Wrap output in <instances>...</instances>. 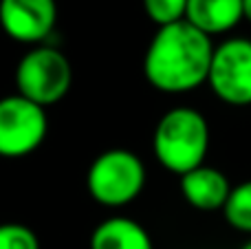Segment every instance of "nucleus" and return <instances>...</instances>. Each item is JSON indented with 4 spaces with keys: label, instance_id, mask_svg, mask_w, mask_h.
<instances>
[{
    "label": "nucleus",
    "instance_id": "obj_6",
    "mask_svg": "<svg viewBox=\"0 0 251 249\" xmlns=\"http://www.w3.org/2000/svg\"><path fill=\"white\" fill-rule=\"evenodd\" d=\"M207 84L225 104H251V40L229 38L214 47Z\"/></svg>",
    "mask_w": 251,
    "mask_h": 249
},
{
    "label": "nucleus",
    "instance_id": "obj_12",
    "mask_svg": "<svg viewBox=\"0 0 251 249\" xmlns=\"http://www.w3.org/2000/svg\"><path fill=\"white\" fill-rule=\"evenodd\" d=\"M143 11L156 26L185 20L187 0H143Z\"/></svg>",
    "mask_w": 251,
    "mask_h": 249
},
{
    "label": "nucleus",
    "instance_id": "obj_8",
    "mask_svg": "<svg viewBox=\"0 0 251 249\" xmlns=\"http://www.w3.org/2000/svg\"><path fill=\"white\" fill-rule=\"evenodd\" d=\"M181 192L192 207L201 212H214L225 207L231 185L221 170L203 163L181 176Z\"/></svg>",
    "mask_w": 251,
    "mask_h": 249
},
{
    "label": "nucleus",
    "instance_id": "obj_14",
    "mask_svg": "<svg viewBox=\"0 0 251 249\" xmlns=\"http://www.w3.org/2000/svg\"><path fill=\"white\" fill-rule=\"evenodd\" d=\"M243 13H245V20L251 22V0H243Z\"/></svg>",
    "mask_w": 251,
    "mask_h": 249
},
{
    "label": "nucleus",
    "instance_id": "obj_2",
    "mask_svg": "<svg viewBox=\"0 0 251 249\" xmlns=\"http://www.w3.org/2000/svg\"><path fill=\"white\" fill-rule=\"evenodd\" d=\"M209 150V126L203 113L187 106L172 108L156 122L152 152L165 170L183 176L203 166Z\"/></svg>",
    "mask_w": 251,
    "mask_h": 249
},
{
    "label": "nucleus",
    "instance_id": "obj_5",
    "mask_svg": "<svg viewBox=\"0 0 251 249\" xmlns=\"http://www.w3.org/2000/svg\"><path fill=\"white\" fill-rule=\"evenodd\" d=\"M49 130L47 110L22 95L0 100V157L22 159L42 146Z\"/></svg>",
    "mask_w": 251,
    "mask_h": 249
},
{
    "label": "nucleus",
    "instance_id": "obj_7",
    "mask_svg": "<svg viewBox=\"0 0 251 249\" xmlns=\"http://www.w3.org/2000/svg\"><path fill=\"white\" fill-rule=\"evenodd\" d=\"M57 22L55 0H0V26L11 40L40 44Z\"/></svg>",
    "mask_w": 251,
    "mask_h": 249
},
{
    "label": "nucleus",
    "instance_id": "obj_13",
    "mask_svg": "<svg viewBox=\"0 0 251 249\" xmlns=\"http://www.w3.org/2000/svg\"><path fill=\"white\" fill-rule=\"evenodd\" d=\"M0 249H40L35 232L20 223L0 225Z\"/></svg>",
    "mask_w": 251,
    "mask_h": 249
},
{
    "label": "nucleus",
    "instance_id": "obj_15",
    "mask_svg": "<svg viewBox=\"0 0 251 249\" xmlns=\"http://www.w3.org/2000/svg\"><path fill=\"white\" fill-rule=\"evenodd\" d=\"M240 249H251V241H247V243H245V245L240 247Z\"/></svg>",
    "mask_w": 251,
    "mask_h": 249
},
{
    "label": "nucleus",
    "instance_id": "obj_4",
    "mask_svg": "<svg viewBox=\"0 0 251 249\" xmlns=\"http://www.w3.org/2000/svg\"><path fill=\"white\" fill-rule=\"evenodd\" d=\"M73 84V66L69 57L53 47H35L22 55L16 66L18 95L33 104L53 106L64 100Z\"/></svg>",
    "mask_w": 251,
    "mask_h": 249
},
{
    "label": "nucleus",
    "instance_id": "obj_10",
    "mask_svg": "<svg viewBox=\"0 0 251 249\" xmlns=\"http://www.w3.org/2000/svg\"><path fill=\"white\" fill-rule=\"evenodd\" d=\"M91 249H154L148 229L126 216L101 221L91 234Z\"/></svg>",
    "mask_w": 251,
    "mask_h": 249
},
{
    "label": "nucleus",
    "instance_id": "obj_11",
    "mask_svg": "<svg viewBox=\"0 0 251 249\" xmlns=\"http://www.w3.org/2000/svg\"><path fill=\"white\" fill-rule=\"evenodd\" d=\"M223 216L234 229L251 234V181L231 188L225 207H223Z\"/></svg>",
    "mask_w": 251,
    "mask_h": 249
},
{
    "label": "nucleus",
    "instance_id": "obj_1",
    "mask_svg": "<svg viewBox=\"0 0 251 249\" xmlns=\"http://www.w3.org/2000/svg\"><path fill=\"white\" fill-rule=\"evenodd\" d=\"M214 42L187 20L159 26L143 55L148 84L168 95H181L207 82Z\"/></svg>",
    "mask_w": 251,
    "mask_h": 249
},
{
    "label": "nucleus",
    "instance_id": "obj_9",
    "mask_svg": "<svg viewBox=\"0 0 251 249\" xmlns=\"http://www.w3.org/2000/svg\"><path fill=\"white\" fill-rule=\"evenodd\" d=\"M243 18V0H187L185 20L209 38L231 31Z\"/></svg>",
    "mask_w": 251,
    "mask_h": 249
},
{
    "label": "nucleus",
    "instance_id": "obj_3",
    "mask_svg": "<svg viewBox=\"0 0 251 249\" xmlns=\"http://www.w3.org/2000/svg\"><path fill=\"white\" fill-rule=\"evenodd\" d=\"M86 188L100 205L124 207L146 188V166L130 150H106L88 168Z\"/></svg>",
    "mask_w": 251,
    "mask_h": 249
}]
</instances>
